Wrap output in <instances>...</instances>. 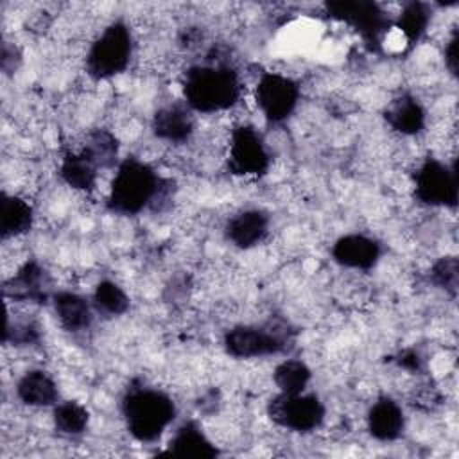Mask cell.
<instances>
[{"instance_id": "6da1fadb", "label": "cell", "mask_w": 459, "mask_h": 459, "mask_svg": "<svg viewBox=\"0 0 459 459\" xmlns=\"http://www.w3.org/2000/svg\"><path fill=\"white\" fill-rule=\"evenodd\" d=\"M185 104L195 113H219L231 109L242 97L238 72L222 61L190 66L181 81Z\"/></svg>"}, {"instance_id": "7a4b0ae2", "label": "cell", "mask_w": 459, "mask_h": 459, "mask_svg": "<svg viewBox=\"0 0 459 459\" xmlns=\"http://www.w3.org/2000/svg\"><path fill=\"white\" fill-rule=\"evenodd\" d=\"M127 432L140 443H154L178 416L174 400L158 387L131 385L120 402Z\"/></svg>"}, {"instance_id": "3957f363", "label": "cell", "mask_w": 459, "mask_h": 459, "mask_svg": "<svg viewBox=\"0 0 459 459\" xmlns=\"http://www.w3.org/2000/svg\"><path fill=\"white\" fill-rule=\"evenodd\" d=\"M163 178L149 163L129 156L117 165L106 208L115 215H138L151 208Z\"/></svg>"}, {"instance_id": "277c9868", "label": "cell", "mask_w": 459, "mask_h": 459, "mask_svg": "<svg viewBox=\"0 0 459 459\" xmlns=\"http://www.w3.org/2000/svg\"><path fill=\"white\" fill-rule=\"evenodd\" d=\"M294 333L285 321H267L264 325H237L226 330L222 346L233 359H258L283 353L290 348Z\"/></svg>"}, {"instance_id": "5b68a950", "label": "cell", "mask_w": 459, "mask_h": 459, "mask_svg": "<svg viewBox=\"0 0 459 459\" xmlns=\"http://www.w3.org/2000/svg\"><path fill=\"white\" fill-rule=\"evenodd\" d=\"M133 34L126 22L115 20L93 39L86 54V72L95 81H106L127 70L133 57Z\"/></svg>"}, {"instance_id": "8992f818", "label": "cell", "mask_w": 459, "mask_h": 459, "mask_svg": "<svg viewBox=\"0 0 459 459\" xmlns=\"http://www.w3.org/2000/svg\"><path fill=\"white\" fill-rule=\"evenodd\" d=\"M325 11L332 20L350 25L371 50L380 48L382 36L393 25L385 9L371 0H332Z\"/></svg>"}, {"instance_id": "52a82bcc", "label": "cell", "mask_w": 459, "mask_h": 459, "mask_svg": "<svg viewBox=\"0 0 459 459\" xmlns=\"http://www.w3.org/2000/svg\"><path fill=\"white\" fill-rule=\"evenodd\" d=\"M269 420L290 432L307 434L319 429L325 421L326 409L316 393H298L287 394L278 393L267 402Z\"/></svg>"}, {"instance_id": "ba28073f", "label": "cell", "mask_w": 459, "mask_h": 459, "mask_svg": "<svg viewBox=\"0 0 459 459\" xmlns=\"http://www.w3.org/2000/svg\"><path fill=\"white\" fill-rule=\"evenodd\" d=\"M414 197L427 206L455 208L459 201V179L455 163L425 158L414 172Z\"/></svg>"}, {"instance_id": "9c48e42d", "label": "cell", "mask_w": 459, "mask_h": 459, "mask_svg": "<svg viewBox=\"0 0 459 459\" xmlns=\"http://www.w3.org/2000/svg\"><path fill=\"white\" fill-rule=\"evenodd\" d=\"M299 84L283 74L264 72L255 86V100L267 124L278 126L290 118L299 104Z\"/></svg>"}, {"instance_id": "30bf717a", "label": "cell", "mask_w": 459, "mask_h": 459, "mask_svg": "<svg viewBox=\"0 0 459 459\" xmlns=\"http://www.w3.org/2000/svg\"><path fill=\"white\" fill-rule=\"evenodd\" d=\"M228 170L235 176L260 178L271 167V154L264 136L251 124H238L231 131L228 149Z\"/></svg>"}, {"instance_id": "8fae6325", "label": "cell", "mask_w": 459, "mask_h": 459, "mask_svg": "<svg viewBox=\"0 0 459 459\" xmlns=\"http://www.w3.org/2000/svg\"><path fill=\"white\" fill-rule=\"evenodd\" d=\"M4 296L18 303L45 305L52 299L50 276L38 260H27L9 280L4 281Z\"/></svg>"}, {"instance_id": "7c38bea8", "label": "cell", "mask_w": 459, "mask_h": 459, "mask_svg": "<svg viewBox=\"0 0 459 459\" xmlns=\"http://www.w3.org/2000/svg\"><path fill=\"white\" fill-rule=\"evenodd\" d=\"M382 256V246L373 237L364 233H346L332 246V258L346 269L369 271Z\"/></svg>"}, {"instance_id": "4fadbf2b", "label": "cell", "mask_w": 459, "mask_h": 459, "mask_svg": "<svg viewBox=\"0 0 459 459\" xmlns=\"http://www.w3.org/2000/svg\"><path fill=\"white\" fill-rule=\"evenodd\" d=\"M194 111L185 102H170L158 108L151 120L152 134L167 143H186L195 129Z\"/></svg>"}, {"instance_id": "5bb4252c", "label": "cell", "mask_w": 459, "mask_h": 459, "mask_svg": "<svg viewBox=\"0 0 459 459\" xmlns=\"http://www.w3.org/2000/svg\"><path fill=\"white\" fill-rule=\"evenodd\" d=\"M269 215L260 208H246L230 217L224 224L226 240L238 249H251L269 235Z\"/></svg>"}, {"instance_id": "9a60e30c", "label": "cell", "mask_w": 459, "mask_h": 459, "mask_svg": "<svg viewBox=\"0 0 459 459\" xmlns=\"http://www.w3.org/2000/svg\"><path fill=\"white\" fill-rule=\"evenodd\" d=\"M368 432L373 439L391 443L402 437L405 430V414L402 405L391 396H378L366 416Z\"/></svg>"}, {"instance_id": "2e32d148", "label": "cell", "mask_w": 459, "mask_h": 459, "mask_svg": "<svg viewBox=\"0 0 459 459\" xmlns=\"http://www.w3.org/2000/svg\"><path fill=\"white\" fill-rule=\"evenodd\" d=\"M382 117L393 131L403 136L420 134L427 124V111L423 104L411 93H402L393 99L384 109Z\"/></svg>"}, {"instance_id": "e0dca14e", "label": "cell", "mask_w": 459, "mask_h": 459, "mask_svg": "<svg viewBox=\"0 0 459 459\" xmlns=\"http://www.w3.org/2000/svg\"><path fill=\"white\" fill-rule=\"evenodd\" d=\"M52 305L59 325L70 333H81L93 323V305L77 292L57 290L52 294Z\"/></svg>"}, {"instance_id": "ac0fdd59", "label": "cell", "mask_w": 459, "mask_h": 459, "mask_svg": "<svg viewBox=\"0 0 459 459\" xmlns=\"http://www.w3.org/2000/svg\"><path fill=\"white\" fill-rule=\"evenodd\" d=\"M163 454L176 457H217L221 452L204 434L203 427L197 421L188 420L176 429Z\"/></svg>"}, {"instance_id": "d6986e66", "label": "cell", "mask_w": 459, "mask_h": 459, "mask_svg": "<svg viewBox=\"0 0 459 459\" xmlns=\"http://www.w3.org/2000/svg\"><path fill=\"white\" fill-rule=\"evenodd\" d=\"M16 396L29 407H54L59 391L56 380L45 369H29L16 382Z\"/></svg>"}, {"instance_id": "ffe728a7", "label": "cell", "mask_w": 459, "mask_h": 459, "mask_svg": "<svg viewBox=\"0 0 459 459\" xmlns=\"http://www.w3.org/2000/svg\"><path fill=\"white\" fill-rule=\"evenodd\" d=\"M34 224V210L20 195L2 192L0 195V237L2 240L22 237Z\"/></svg>"}, {"instance_id": "44dd1931", "label": "cell", "mask_w": 459, "mask_h": 459, "mask_svg": "<svg viewBox=\"0 0 459 459\" xmlns=\"http://www.w3.org/2000/svg\"><path fill=\"white\" fill-rule=\"evenodd\" d=\"M59 176L70 188L91 192L97 185L99 169L82 151H65L59 163Z\"/></svg>"}, {"instance_id": "7402d4cb", "label": "cell", "mask_w": 459, "mask_h": 459, "mask_svg": "<svg viewBox=\"0 0 459 459\" xmlns=\"http://www.w3.org/2000/svg\"><path fill=\"white\" fill-rule=\"evenodd\" d=\"M81 151L95 163V167L99 170H108L120 163L118 161V152H120L118 138L115 136V133H111L106 127L91 129L88 133L86 142Z\"/></svg>"}, {"instance_id": "603a6c76", "label": "cell", "mask_w": 459, "mask_h": 459, "mask_svg": "<svg viewBox=\"0 0 459 459\" xmlns=\"http://www.w3.org/2000/svg\"><path fill=\"white\" fill-rule=\"evenodd\" d=\"M430 16H432V9L425 2L414 0V2H407L402 7V13L398 14V20L394 22V25L402 30L409 47H414L423 38L430 23Z\"/></svg>"}, {"instance_id": "cb8c5ba5", "label": "cell", "mask_w": 459, "mask_h": 459, "mask_svg": "<svg viewBox=\"0 0 459 459\" xmlns=\"http://www.w3.org/2000/svg\"><path fill=\"white\" fill-rule=\"evenodd\" d=\"M52 423L59 434L75 437L86 432L90 423V412L82 403L75 400H65L54 405Z\"/></svg>"}, {"instance_id": "d4e9b609", "label": "cell", "mask_w": 459, "mask_h": 459, "mask_svg": "<svg viewBox=\"0 0 459 459\" xmlns=\"http://www.w3.org/2000/svg\"><path fill=\"white\" fill-rule=\"evenodd\" d=\"M91 305L95 312L106 317H118L129 310V296L113 280H100L91 294Z\"/></svg>"}, {"instance_id": "484cf974", "label": "cell", "mask_w": 459, "mask_h": 459, "mask_svg": "<svg viewBox=\"0 0 459 459\" xmlns=\"http://www.w3.org/2000/svg\"><path fill=\"white\" fill-rule=\"evenodd\" d=\"M312 378L310 368L299 359H285L273 371V382L280 393H303Z\"/></svg>"}, {"instance_id": "4316f807", "label": "cell", "mask_w": 459, "mask_h": 459, "mask_svg": "<svg viewBox=\"0 0 459 459\" xmlns=\"http://www.w3.org/2000/svg\"><path fill=\"white\" fill-rule=\"evenodd\" d=\"M39 339H41V328L34 319L22 317V319L13 321L11 317H7L4 335H2L4 344L22 348V346L38 344Z\"/></svg>"}, {"instance_id": "83f0119b", "label": "cell", "mask_w": 459, "mask_h": 459, "mask_svg": "<svg viewBox=\"0 0 459 459\" xmlns=\"http://www.w3.org/2000/svg\"><path fill=\"white\" fill-rule=\"evenodd\" d=\"M429 280L452 298L457 294L459 289V262L455 256H441L437 258L430 271H429Z\"/></svg>"}, {"instance_id": "f1b7e54d", "label": "cell", "mask_w": 459, "mask_h": 459, "mask_svg": "<svg viewBox=\"0 0 459 459\" xmlns=\"http://www.w3.org/2000/svg\"><path fill=\"white\" fill-rule=\"evenodd\" d=\"M394 362H396L400 368H403V369H407V371H411V373H420V371H423V368H425L423 357L420 355V351H416V350H412V348L402 350V351L394 357Z\"/></svg>"}, {"instance_id": "f546056e", "label": "cell", "mask_w": 459, "mask_h": 459, "mask_svg": "<svg viewBox=\"0 0 459 459\" xmlns=\"http://www.w3.org/2000/svg\"><path fill=\"white\" fill-rule=\"evenodd\" d=\"M457 45H459V38H457V30H454L452 38L445 47V66L454 77L457 75Z\"/></svg>"}, {"instance_id": "4dcf8cb0", "label": "cell", "mask_w": 459, "mask_h": 459, "mask_svg": "<svg viewBox=\"0 0 459 459\" xmlns=\"http://www.w3.org/2000/svg\"><path fill=\"white\" fill-rule=\"evenodd\" d=\"M22 57H20V52L16 47H9L7 43H4L2 47V70L5 74H11L18 68Z\"/></svg>"}, {"instance_id": "1f68e13d", "label": "cell", "mask_w": 459, "mask_h": 459, "mask_svg": "<svg viewBox=\"0 0 459 459\" xmlns=\"http://www.w3.org/2000/svg\"><path fill=\"white\" fill-rule=\"evenodd\" d=\"M219 403H221L219 391H217V389H210L208 393H204V394L199 398L197 407H199V411H201V412H204V414H212V412H215V411H217Z\"/></svg>"}, {"instance_id": "d6a6232c", "label": "cell", "mask_w": 459, "mask_h": 459, "mask_svg": "<svg viewBox=\"0 0 459 459\" xmlns=\"http://www.w3.org/2000/svg\"><path fill=\"white\" fill-rule=\"evenodd\" d=\"M199 39H201V36H199V32H197L195 27H188V29L183 30V34L179 36V43H181L183 47H186V48L195 47V45L199 43Z\"/></svg>"}]
</instances>
